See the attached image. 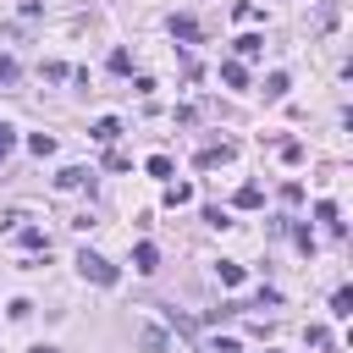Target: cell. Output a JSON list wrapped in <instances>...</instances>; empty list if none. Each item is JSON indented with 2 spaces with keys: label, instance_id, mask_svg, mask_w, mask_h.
<instances>
[{
  "label": "cell",
  "instance_id": "1",
  "mask_svg": "<svg viewBox=\"0 0 353 353\" xmlns=\"http://www.w3.org/2000/svg\"><path fill=\"white\" fill-rule=\"evenodd\" d=\"M77 270H83L94 287H116V265H110L105 254H94V248H83V254H77Z\"/></svg>",
  "mask_w": 353,
  "mask_h": 353
},
{
  "label": "cell",
  "instance_id": "2",
  "mask_svg": "<svg viewBox=\"0 0 353 353\" xmlns=\"http://www.w3.org/2000/svg\"><path fill=\"white\" fill-rule=\"evenodd\" d=\"M154 265H160V248H154V243H138V248H132V270H143V276H149Z\"/></svg>",
  "mask_w": 353,
  "mask_h": 353
},
{
  "label": "cell",
  "instance_id": "3",
  "mask_svg": "<svg viewBox=\"0 0 353 353\" xmlns=\"http://www.w3.org/2000/svg\"><path fill=\"white\" fill-rule=\"evenodd\" d=\"M221 83H226V88H248V66H243V61H226V66H221Z\"/></svg>",
  "mask_w": 353,
  "mask_h": 353
},
{
  "label": "cell",
  "instance_id": "4",
  "mask_svg": "<svg viewBox=\"0 0 353 353\" xmlns=\"http://www.w3.org/2000/svg\"><path fill=\"white\" fill-rule=\"evenodd\" d=\"M171 33H176L182 44H199V22H193V17H171Z\"/></svg>",
  "mask_w": 353,
  "mask_h": 353
},
{
  "label": "cell",
  "instance_id": "5",
  "mask_svg": "<svg viewBox=\"0 0 353 353\" xmlns=\"http://www.w3.org/2000/svg\"><path fill=\"white\" fill-rule=\"evenodd\" d=\"M94 138H99V143H116V138H121V121H116V116H99V121H94Z\"/></svg>",
  "mask_w": 353,
  "mask_h": 353
},
{
  "label": "cell",
  "instance_id": "6",
  "mask_svg": "<svg viewBox=\"0 0 353 353\" xmlns=\"http://www.w3.org/2000/svg\"><path fill=\"white\" fill-rule=\"evenodd\" d=\"M232 160V143H210V149H199V165H226Z\"/></svg>",
  "mask_w": 353,
  "mask_h": 353
},
{
  "label": "cell",
  "instance_id": "7",
  "mask_svg": "<svg viewBox=\"0 0 353 353\" xmlns=\"http://www.w3.org/2000/svg\"><path fill=\"white\" fill-rule=\"evenodd\" d=\"M259 50H265V39H259V33H243V39H237V61H254Z\"/></svg>",
  "mask_w": 353,
  "mask_h": 353
},
{
  "label": "cell",
  "instance_id": "8",
  "mask_svg": "<svg viewBox=\"0 0 353 353\" xmlns=\"http://www.w3.org/2000/svg\"><path fill=\"white\" fill-rule=\"evenodd\" d=\"M55 182H61V188H83V182H94V171H83V165H66Z\"/></svg>",
  "mask_w": 353,
  "mask_h": 353
},
{
  "label": "cell",
  "instance_id": "9",
  "mask_svg": "<svg viewBox=\"0 0 353 353\" xmlns=\"http://www.w3.org/2000/svg\"><path fill=\"white\" fill-rule=\"evenodd\" d=\"M17 243H22V248H44V254H50V237H44L39 226H22V232H17Z\"/></svg>",
  "mask_w": 353,
  "mask_h": 353
},
{
  "label": "cell",
  "instance_id": "10",
  "mask_svg": "<svg viewBox=\"0 0 353 353\" xmlns=\"http://www.w3.org/2000/svg\"><path fill=\"white\" fill-rule=\"evenodd\" d=\"M215 276H221L226 287H237V281H243V265H237V259H221V265H215Z\"/></svg>",
  "mask_w": 353,
  "mask_h": 353
},
{
  "label": "cell",
  "instance_id": "11",
  "mask_svg": "<svg viewBox=\"0 0 353 353\" xmlns=\"http://www.w3.org/2000/svg\"><path fill=\"white\" fill-rule=\"evenodd\" d=\"M17 77H22V66H17V55H6V50H0V83H6V88H11V83H17Z\"/></svg>",
  "mask_w": 353,
  "mask_h": 353
},
{
  "label": "cell",
  "instance_id": "12",
  "mask_svg": "<svg viewBox=\"0 0 353 353\" xmlns=\"http://www.w3.org/2000/svg\"><path fill=\"white\" fill-rule=\"evenodd\" d=\"M331 314H342V320L353 314V292H347V287H336V298H331Z\"/></svg>",
  "mask_w": 353,
  "mask_h": 353
},
{
  "label": "cell",
  "instance_id": "13",
  "mask_svg": "<svg viewBox=\"0 0 353 353\" xmlns=\"http://www.w3.org/2000/svg\"><path fill=\"white\" fill-rule=\"evenodd\" d=\"M265 94L281 99V94H287V72H270V77H265Z\"/></svg>",
  "mask_w": 353,
  "mask_h": 353
},
{
  "label": "cell",
  "instance_id": "14",
  "mask_svg": "<svg viewBox=\"0 0 353 353\" xmlns=\"http://www.w3.org/2000/svg\"><path fill=\"white\" fill-rule=\"evenodd\" d=\"M28 149H33V154H55V138H50V132H33Z\"/></svg>",
  "mask_w": 353,
  "mask_h": 353
},
{
  "label": "cell",
  "instance_id": "15",
  "mask_svg": "<svg viewBox=\"0 0 353 353\" xmlns=\"http://www.w3.org/2000/svg\"><path fill=\"white\" fill-rule=\"evenodd\" d=\"M314 215H320V221H325V226H331V232H336V226H342V221H336V204H331V199H320V204H314Z\"/></svg>",
  "mask_w": 353,
  "mask_h": 353
},
{
  "label": "cell",
  "instance_id": "16",
  "mask_svg": "<svg viewBox=\"0 0 353 353\" xmlns=\"http://www.w3.org/2000/svg\"><path fill=\"white\" fill-rule=\"evenodd\" d=\"M149 176H160V182H165V176H171V160H165V154H149Z\"/></svg>",
  "mask_w": 353,
  "mask_h": 353
},
{
  "label": "cell",
  "instance_id": "17",
  "mask_svg": "<svg viewBox=\"0 0 353 353\" xmlns=\"http://www.w3.org/2000/svg\"><path fill=\"white\" fill-rule=\"evenodd\" d=\"M188 199H193V188H188V182H176V188H165V204H188Z\"/></svg>",
  "mask_w": 353,
  "mask_h": 353
},
{
  "label": "cell",
  "instance_id": "18",
  "mask_svg": "<svg viewBox=\"0 0 353 353\" xmlns=\"http://www.w3.org/2000/svg\"><path fill=\"white\" fill-rule=\"evenodd\" d=\"M259 199H265V193H259V188H254V182H248V188H237V204H243V210H254V204H259Z\"/></svg>",
  "mask_w": 353,
  "mask_h": 353
},
{
  "label": "cell",
  "instance_id": "19",
  "mask_svg": "<svg viewBox=\"0 0 353 353\" xmlns=\"http://www.w3.org/2000/svg\"><path fill=\"white\" fill-rule=\"evenodd\" d=\"M143 353H165V331H143Z\"/></svg>",
  "mask_w": 353,
  "mask_h": 353
},
{
  "label": "cell",
  "instance_id": "20",
  "mask_svg": "<svg viewBox=\"0 0 353 353\" xmlns=\"http://www.w3.org/2000/svg\"><path fill=\"white\" fill-rule=\"evenodd\" d=\"M11 149H17V127H6V121H0V160H6Z\"/></svg>",
  "mask_w": 353,
  "mask_h": 353
},
{
  "label": "cell",
  "instance_id": "21",
  "mask_svg": "<svg viewBox=\"0 0 353 353\" xmlns=\"http://www.w3.org/2000/svg\"><path fill=\"white\" fill-rule=\"evenodd\" d=\"M44 77H50V83H61V77H72V66H66V61H50V66H44Z\"/></svg>",
  "mask_w": 353,
  "mask_h": 353
},
{
  "label": "cell",
  "instance_id": "22",
  "mask_svg": "<svg viewBox=\"0 0 353 353\" xmlns=\"http://www.w3.org/2000/svg\"><path fill=\"white\" fill-rule=\"evenodd\" d=\"M309 347H331V331L325 325H309Z\"/></svg>",
  "mask_w": 353,
  "mask_h": 353
},
{
  "label": "cell",
  "instance_id": "23",
  "mask_svg": "<svg viewBox=\"0 0 353 353\" xmlns=\"http://www.w3.org/2000/svg\"><path fill=\"white\" fill-rule=\"evenodd\" d=\"M215 353H243V347H237L232 336H221V342H215Z\"/></svg>",
  "mask_w": 353,
  "mask_h": 353
}]
</instances>
